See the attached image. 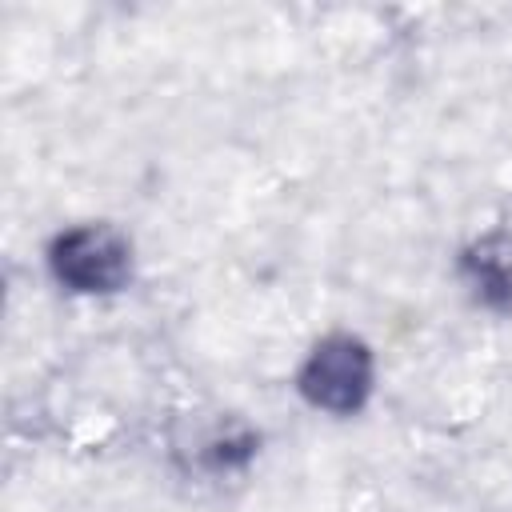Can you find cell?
Here are the masks:
<instances>
[{
    "mask_svg": "<svg viewBox=\"0 0 512 512\" xmlns=\"http://www.w3.org/2000/svg\"><path fill=\"white\" fill-rule=\"evenodd\" d=\"M372 388V356L352 336H328L316 344L300 372V392L328 412H352Z\"/></svg>",
    "mask_w": 512,
    "mask_h": 512,
    "instance_id": "6da1fadb",
    "label": "cell"
},
{
    "mask_svg": "<svg viewBox=\"0 0 512 512\" xmlns=\"http://www.w3.org/2000/svg\"><path fill=\"white\" fill-rule=\"evenodd\" d=\"M52 264L76 292H112L128 280V244L108 228H76L56 240Z\"/></svg>",
    "mask_w": 512,
    "mask_h": 512,
    "instance_id": "7a4b0ae2",
    "label": "cell"
},
{
    "mask_svg": "<svg viewBox=\"0 0 512 512\" xmlns=\"http://www.w3.org/2000/svg\"><path fill=\"white\" fill-rule=\"evenodd\" d=\"M468 268L476 272V284H480V296L496 308L512 304V252H508V240L504 236H488L472 256H468Z\"/></svg>",
    "mask_w": 512,
    "mask_h": 512,
    "instance_id": "3957f363",
    "label": "cell"
}]
</instances>
